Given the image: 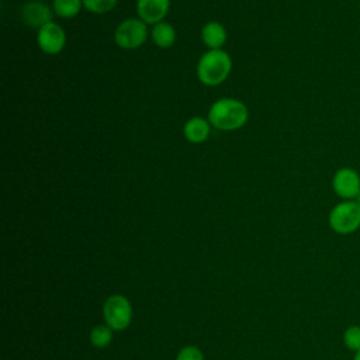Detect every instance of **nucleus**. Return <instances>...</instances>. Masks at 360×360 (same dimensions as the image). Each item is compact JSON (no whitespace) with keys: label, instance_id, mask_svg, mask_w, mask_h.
<instances>
[{"label":"nucleus","instance_id":"obj_6","mask_svg":"<svg viewBox=\"0 0 360 360\" xmlns=\"http://www.w3.org/2000/svg\"><path fill=\"white\" fill-rule=\"evenodd\" d=\"M332 188L342 200H356L360 193V174L352 167H340L333 174Z\"/></svg>","mask_w":360,"mask_h":360},{"label":"nucleus","instance_id":"obj_3","mask_svg":"<svg viewBox=\"0 0 360 360\" xmlns=\"http://www.w3.org/2000/svg\"><path fill=\"white\" fill-rule=\"evenodd\" d=\"M329 226L339 235H350L360 228V204L356 200H342L329 212Z\"/></svg>","mask_w":360,"mask_h":360},{"label":"nucleus","instance_id":"obj_7","mask_svg":"<svg viewBox=\"0 0 360 360\" xmlns=\"http://www.w3.org/2000/svg\"><path fill=\"white\" fill-rule=\"evenodd\" d=\"M37 41L42 52L48 55H56L66 45V34L60 25L51 21L38 30Z\"/></svg>","mask_w":360,"mask_h":360},{"label":"nucleus","instance_id":"obj_11","mask_svg":"<svg viewBox=\"0 0 360 360\" xmlns=\"http://www.w3.org/2000/svg\"><path fill=\"white\" fill-rule=\"evenodd\" d=\"M201 38L202 42L210 48V49H221V46L225 44L226 41V31L225 27L221 22L217 21H211L207 22L202 27L201 31Z\"/></svg>","mask_w":360,"mask_h":360},{"label":"nucleus","instance_id":"obj_10","mask_svg":"<svg viewBox=\"0 0 360 360\" xmlns=\"http://www.w3.org/2000/svg\"><path fill=\"white\" fill-rule=\"evenodd\" d=\"M210 121L201 118V117H193L184 124V136L187 141L193 143H201L207 141L210 135Z\"/></svg>","mask_w":360,"mask_h":360},{"label":"nucleus","instance_id":"obj_16","mask_svg":"<svg viewBox=\"0 0 360 360\" xmlns=\"http://www.w3.org/2000/svg\"><path fill=\"white\" fill-rule=\"evenodd\" d=\"M82 1L86 10L97 14H103L112 10L118 3V0H82Z\"/></svg>","mask_w":360,"mask_h":360},{"label":"nucleus","instance_id":"obj_1","mask_svg":"<svg viewBox=\"0 0 360 360\" xmlns=\"http://www.w3.org/2000/svg\"><path fill=\"white\" fill-rule=\"evenodd\" d=\"M249 117L248 107L236 98L217 100L208 111L210 124L222 131H233L242 128Z\"/></svg>","mask_w":360,"mask_h":360},{"label":"nucleus","instance_id":"obj_5","mask_svg":"<svg viewBox=\"0 0 360 360\" xmlns=\"http://www.w3.org/2000/svg\"><path fill=\"white\" fill-rule=\"evenodd\" d=\"M148 37L146 24L138 18H128L118 24L114 32L115 44L122 49L139 48Z\"/></svg>","mask_w":360,"mask_h":360},{"label":"nucleus","instance_id":"obj_2","mask_svg":"<svg viewBox=\"0 0 360 360\" xmlns=\"http://www.w3.org/2000/svg\"><path fill=\"white\" fill-rule=\"evenodd\" d=\"M232 60L222 49H210L198 60L197 76L205 86L221 84L231 73Z\"/></svg>","mask_w":360,"mask_h":360},{"label":"nucleus","instance_id":"obj_14","mask_svg":"<svg viewBox=\"0 0 360 360\" xmlns=\"http://www.w3.org/2000/svg\"><path fill=\"white\" fill-rule=\"evenodd\" d=\"M112 329L105 325H96L90 332V342L98 349L107 347L112 340Z\"/></svg>","mask_w":360,"mask_h":360},{"label":"nucleus","instance_id":"obj_13","mask_svg":"<svg viewBox=\"0 0 360 360\" xmlns=\"http://www.w3.org/2000/svg\"><path fill=\"white\" fill-rule=\"evenodd\" d=\"M52 6L56 15H59L60 18H72L80 11L83 1L82 0H53Z\"/></svg>","mask_w":360,"mask_h":360},{"label":"nucleus","instance_id":"obj_4","mask_svg":"<svg viewBox=\"0 0 360 360\" xmlns=\"http://www.w3.org/2000/svg\"><path fill=\"white\" fill-rule=\"evenodd\" d=\"M103 314L107 326H110L112 330H124L132 321L131 302L120 294H114L107 298L103 307Z\"/></svg>","mask_w":360,"mask_h":360},{"label":"nucleus","instance_id":"obj_15","mask_svg":"<svg viewBox=\"0 0 360 360\" xmlns=\"http://www.w3.org/2000/svg\"><path fill=\"white\" fill-rule=\"evenodd\" d=\"M343 343L350 352L360 350V325H352L343 332Z\"/></svg>","mask_w":360,"mask_h":360},{"label":"nucleus","instance_id":"obj_8","mask_svg":"<svg viewBox=\"0 0 360 360\" xmlns=\"http://www.w3.org/2000/svg\"><path fill=\"white\" fill-rule=\"evenodd\" d=\"M53 13L48 7V4L42 1H28L24 4L21 10V18L22 21L32 27V28H41L42 25L52 21Z\"/></svg>","mask_w":360,"mask_h":360},{"label":"nucleus","instance_id":"obj_9","mask_svg":"<svg viewBox=\"0 0 360 360\" xmlns=\"http://www.w3.org/2000/svg\"><path fill=\"white\" fill-rule=\"evenodd\" d=\"M170 7V0H138L136 11L145 24L160 22Z\"/></svg>","mask_w":360,"mask_h":360},{"label":"nucleus","instance_id":"obj_12","mask_svg":"<svg viewBox=\"0 0 360 360\" xmlns=\"http://www.w3.org/2000/svg\"><path fill=\"white\" fill-rule=\"evenodd\" d=\"M152 39L160 48H169L176 41V30L169 22H158L152 30Z\"/></svg>","mask_w":360,"mask_h":360},{"label":"nucleus","instance_id":"obj_17","mask_svg":"<svg viewBox=\"0 0 360 360\" xmlns=\"http://www.w3.org/2000/svg\"><path fill=\"white\" fill-rule=\"evenodd\" d=\"M176 360H204V356L197 346H186L177 353Z\"/></svg>","mask_w":360,"mask_h":360},{"label":"nucleus","instance_id":"obj_18","mask_svg":"<svg viewBox=\"0 0 360 360\" xmlns=\"http://www.w3.org/2000/svg\"><path fill=\"white\" fill-rule=\"evenodd\" d=\"M353 360H360V350L354 353V357H353Z\"/></svg>","mask_w":360,"mask_h":360},{"label":"nucleus","instance_id":"obj_19","mask_svg":"<svg viewBox=\"0 0 360 360\" xmlns=\"http://www.w3.org/2000/svg\"><path fill=\"white\" fill-rule=\"evenodd\" d=\"M356 201H357V202H359V204H360V193H359V195H357V197H356Z\"/></svg>","mask_w":360,"mask_h":360}]
</instances>
